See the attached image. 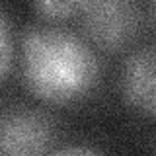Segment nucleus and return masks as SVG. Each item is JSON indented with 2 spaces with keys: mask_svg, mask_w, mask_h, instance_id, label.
<instances>
[{
  "mask_svg": "<svg viewBox=\"0 0 156 156\" xmlns=\"http://www.w3.org/2000/svg\"><path fill=\"white\" fill-rule=\"evenodd\" d=\"M121 90L131 105L156 115V47H143L127 57L121 70Z\"/></svg>",
  "mask_w": 156,
  "mask_h": 156,
  "instance_id": "20e7f679",
  "label": "nucleus"
},
{
  "mask_svg": "<svg viewBox=\"0 0 156 156\" xmlns=\"http://www.w3.org/2000/svg\"><path fill=\"white\" fill-rule=\"evenodd\" d=\"M80 4L82 2H53V0H47V2H37L35 4V10L41 12L43 16H49V18H66L70 16L72 12L80 10Z\"/></svg>",
  "mask_w": 156,
  "mask_h": 156,
  "instance_id": "39448f33",
  "label": "nucleus"
},
{
  "mask_svg": "<svg viewBox=\"0 0 156 156\" xmlns=\"http://www.w3.org/2000/svg\"><path fill=\"white\" fill-rule=\"evenodd\" d=\"M150 22H152V26L156 29V2L150 4Z\"/></svg>",
  "mask_w": 156,
  "mask_h": 156,
  "instance_id": "6e6552de",
  "label": "nucleus"
},
{
  "mask_svg": "<svg viewBox=\"0 0 156 156\" xmlns=\"http://www.w3.org/2000/svg\"><path fill=\"white\" fill-rule=\"evenodd\" d=\"M53 125L33 109H14L2 117L0 144L6 156H41L51 144Z\"/></svg>",
  "mask_w": 156,
  "mask_h": 156,
  "instance_id": "7ed1b4c3",
  "label": "nucleus"
},
{
  "mask_svg": "<svg viewBox=\"0 0 156 156\" xmlns=\"http://www.w3.org/2000/svg\"><path fill=\"white\" fill-rule=\"evenodd\" d=\"M0 37H2V43H0V49H2V58H0V70L2 74L8 72L10 61H12V41H10V27H8V20L6 16H0Z\"/></svg>",
  "mask_w": 156,
  "mask_h": 156,
  "instance_id": "423d86ee",
  "label": "nucleus"
},
{
  "mask_svg": "<svg viewBox=\"0 0 156 156\" xmlns=\"http://www.w3.org/2000/svg\"><path fill=\"white\" fill-rule=\"evenodd\" d=\"M51 156H101V154L94 148H88V146H68V148L53 152Z\"/></svg>",
  "mask_w": 156,
  "mask_h": 156,
  "instance_id": "0eeeda50",
  "label": "nucleus"
},
{
  "mask_svg": "<svg viewBox=\"0 0 156 156\" xmlns=\"http://www.w3.org/2000/svg\"><path fill=\"white\" fill-rule=\"evenodd\" d=\"M80 14L86 33L100 47L111 51H117L133 41L140 26L139 8L127 0L82 2Z\"/></svg>",
  "mask_w": 156,
  "mask_h": 156,
  "instance_id": "f03ea898",
  "label": "nucleus"
},
{
  "mask_svg": "<svg viewBox=\"0 0 156 156\" xmlns=\"http://www.w3.org/2000/svg\"><path fill=\"white\" fill-rule=\"evenodd\" d=\"M23 78L37 98L68 101L86 94L98 78L92 49L58 27H29L22 39Z\"/></svg>",
  "mask_w": 156,
  "mask_h": 156,
  "instance_id": "f257e3e1",
  "label": "nucleus"
}]
</instances>
